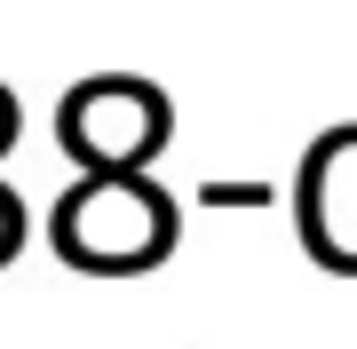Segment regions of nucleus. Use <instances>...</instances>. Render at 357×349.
Segmentation results:
<instances>
[{
  "mask_svg": "<svg viewBox=\"0 0 357 349\" xmlns=\"http://www.w3.org/2000/svg\"><path fill=\"white\" fill-rule=\"evenodd\" d=\"M16 246H24V199H16L8 183H0V270L16 262Z\"/></svg>",
  "mask_w": 357,
  "mask_h": 349,
  "instance_id": "obj_3",
  "label": "nucleus"
},
{
  "mask_svg": "<svg viewBox=\"0 0 357 349\" xmlns=\"http://www.w3.org/2000/svg\"><path fill=\"white\" fill-rule=\"evenodd\" d=\"M175 135V104L135 72H103L79 79L56 111V143L79 159V167H151Z\"/></svg>",
  "mask_w": 357,
  "mask_h": 349,
  "instance_id": "obj_2",
  "label": "nucleus"
},
{
  "mask_svg": "<svg viewBox=\"0 0 357 349\" xmlns=\"http://www.w3.org/2000/svg\"><path fill=\"white\" fill-rule=\"evenodd\" d=\"M8 143H16V95L0 88V159H8Z\"/></svg>",
  "mask_w": 357,
  "mask_h": 349,
  "instance_id": "obj_4",
  "label": "nucleus"
},
{
  "mask_svg": "<svg viewBox=\"0 0 357 349\" xmlns=\"http://www.w3.org/2000/svg\"><path fill=\"white\" fill-rule=\"evenodd\" d=\"M48 238L88 278H135L175 254V199L143 167H79V183L48 215Z\"/></svg>",
  "mask_w": 357,
  "mask_h": 349,
  "instance_id": "obj_1",
  "label": "nucleus"
}]
</instances>
